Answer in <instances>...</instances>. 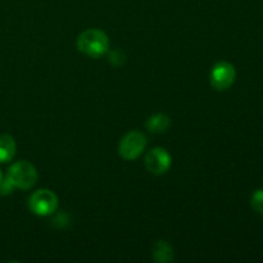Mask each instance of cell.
I'll return each instance as SVG.
<instances>
[{"label": "cell", "mask_w": 263, "mask_h": 263, "mask_svg": "<svg viewBox=\"0 0 263 263\" xmlns=\"http://www.w3.org/2000/svg\"><path fill=\"white\" fill-rule=\"evenodd\" d=\"M79 51L91 58H99L109 50V39L107 33L97 28H90L79 35L76 40Z\"/></svg>", "instance_id": "6da1fadb"}, {"label": "cell", "mask_w": 263, "mask_h": 263, "mask_svg": "<svg viewBox=\"0 0 263 263\" xmlns=\"http://www.w3.org/2000/svg\"><path fill=\"white\" fill-rule=\"evenodd\" d=\"M7 177L14 187L27 190L35 186L39 175L35 166L30 162L18 161L9 167Z\"/></svg>", "instance_id": "7a4b0ae2"}, {"label": "cell", "mask_w": 263, "mask_h": 263, "mask_svg": "<svg viewBox=\"0 0 263 263\" xmlns=\"http://www.w3.org/2000/svg\"><path fill=\"white\" fill-rule=\"evenodd\" d=\"M28 207L37 216H50L58 208V197L51 190L39 189L31 194Z\"/></svg>", "instance_id": "3957f363"}, {"label": "cell", "mask_w": 263, "mask_h": 263, "mask_svg": "<svg viewBox=\"0 0 263 263\" xmlns=\"http://www.w3.org/2000/svg\"><path fill=\"white\" fill-rule=\"evenodd\" d=\"M146 136L140 131H130L120 141L118 153L126 161H134L139 158L146 148Z\"/></svg>", "instance_id": "277c9868"}, {"label": "cell", "mask_w": 263, "mask_h": 263, "mask_svg": "<svg viewBox=\"0 0 263 263\" xmlns=\"http://www.w3.org/2000/svg\"><path fill=\"white\" fill-rule=\"evenodd\" d=\"M236 69L229 62H218L212 67L210 73V81L213 89L218 91H225L230 89L235 82Z\"/></svg>", "instance_id": "5b68a950"}, {"label": "cell", "mask_w": 263, "mask_h": 263, "mask_svg": "<svg viewBox=\"0 0 263 263\" xmlns=\"http://www.w3.org/2000/svg\"><path fill=\"white\" fill-rule=\"evenodd\" d=\"M171 156L163 148H153L145 157V167L154 175H163L171 167Z\"/></svg>", "instance_id": "8992f818"}, {"label": "cell", "mask_w": 263, "mask_h": 263, "mask_svg": "<svg viewBox=\"0 0 263 263\" xmlns=\"http://www.w3.org/2000/svg\"><path fill=\"white\" fill-rule=\"evenodd\" d=\"M152 257L158 263H168L174 259V248L166 240H158L152 247Z\"/></svg>", "instance_id": "52a82bcc"}, {"label": "cell", "mask_w": 263, "mask_h": 263, "mask_svg": "<svg viewBox=\"0 0 263 263\" xmlns=\"http://www.w3.org/2000/svg\"><path fill=\"white\" fill-rule=\"evenodd\" d=\"M17 145L15 140L9 134H3L0 135V163H7L12 161L15 156Z\"/></svg>", "instance_id": "ba28073f"}, {"label": "cell", "mask_w": 263, "mask_h": 263, "mask_svg": "<svg viewBox=\"0 0 263 263\" xmlns=\"http://www.w3.org/2000/svg\"><path fill=\"white\" fill-rule=\"evenodd\" d=\"M170 125H171V120L164 113H157V115L149 117V120L146 121V128L153 134L166 133Z\"/></svg>", "instance_id": "9c48e42d"}, {"label": "cell", "mask_w": 263, "mask_h": 263, "mask_svg": "<svg viewBox=\"0 0 263 263\" xmlns=\"http://www.w3.org/2000/svg\"><path fill=\"white\" fill-rule=\"evenodd\" d=\"M251 204L256 212L263 216V189H258L252 194Z\"/></svg>", "instance_id": "30bf717a"}, {"label": "cell", "mask_w": 263, "mask_h": 263, "mask_svg": "<svg viewBox=\"0 0 263 263\" xmlns=\"http://www.w3.org/2000/svg\"><path fill=\"white\" fill-rule=\"evenodd\" d=\"M13 189H14V186H13L12 182L8 180V177L2 179V181H0V195L10 194V193L13 192Z\"/></svg>", "instance_id": "8fae6325"}, {"label": "cell", "mask_w": 263, "mask_h": 263, "mask_svg": "<svg viewBox=\"0 0 263 263\" xmlns=\"http://www.w3.org/2000/svg\"><path fill=\"white\" fill-rule=\"evenodd\" d=\"M2 179H3V175H2V172H0V181H2Z\"/></svg>", "instance_id": "7c38bea8"}]
</instances>
